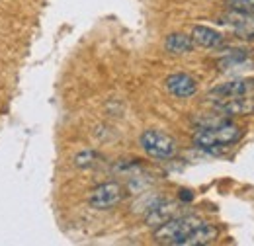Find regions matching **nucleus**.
<instances>
[{
    "label": "nucleus",
    "instance_id": "f257e3e1",
    "mask_svg": "<svg viewBox=\"0 0 254 246\" xmlns=\"http://www.w3.org/2000/svg\"><path fill=\"white\" fill-rule=\"evenodd\" d=\"M243 139V129L233 122H217L213 125H203L193 135V145L201 151L217 153L221 149L233 147Z\"/></svg>",
    "mask_w": 254,
    "mask_h": 246
},
{
    "label": "nucleus",
    "instance_id": "f03ea898",
    "mask_svg": "<svg viewBox=\"0 0 254 246\" xmlns=\"http://www.w3.org/2000/svg\"><path fill=\"white\" fill-rule=\"evenodd\" d=\"M201 223H205V221L195 215L172 217L170 221H166L164 225H160V227L155 229V241L159 245L180 246V243L190 235L195 227H199Z\"/></svg>",
    "mask_w": 254,
    "mask_h": 246
},
{
    "label": "nucleus",
    "instance_id": "7ed1b4c3",
    "mask_svg": "<svg viewBox=\"0 0 254 246\" xmlns=\"http://www.w3.org/2000/svg\"><path fill=\"white\" fill-rule=\"evenodd\" d=\"M141 149L155 160H170L178 153V143L168 133H162L159 129H147L139 137Z\"/></svg>",
    "mask_w": 254,
    "mask_h": 246
},
{
    "label": "nucleus",
    "instance_id": "20e7f679",
    "mask_svg": "<svg viewBox=\"0 0 254 246\" xmlns=\"http://www.w3.org/2000/svg\"><path fill=\"white\" fill-rule=\"evenodd\" d=\"M126 197V187L118 182H106V184L96 185L92 189V193L88 195V203L90 207L100 209V211H106V209H112L116 205H120Z\"/></svg>",
    "mask_w": 254,
    "mask_h": 246
},
{
    "label": "nucleus",
    "instance_id": "39448f33",
    "mask_svg": "<svg viewBox=\"0 0 254 246\" xmlns=\"http://www.w3.org/2000/svg\"><path fill=\"white\" fill-rule=\"evenodd\" d=\"M219 24L235 31L243 39H254V14L241 12V10H229L219 18Z\"/></svg>",
    "mask_w": 254,
    "mask_h": 246
},
{
    "label": "nucleus",
    "instance_id": "423d86ee",
    "mask_svg": "<svg viewBox=\"0 0 254 246\" xmlns=\"http://www.w3.org/2000/svg\"><path fill=\"white\" fill-rule=\"evenodd\" d=\"M254 92V78H235L229 82H223L215 86L209 98L213 100H227V98H241V96H251Z\"/></svg>",
    "mask_w": 254,
    "mask_h": 246
},
{
    "label": "nucleus",
    "instance_id": "0eeeda50",
    "mask_svg": "<svg viewBox=\"0 0 254 246\" xmlns=\"http://www.w3.org/2000/svg\"><path fill=\"white\" fill-rule=\"evenodd\" d=\"M166 90L176 98H191L197 92V80L188 72H174L166 78Z\"/></svg>",
    "mask_w": 254,
    "mask_h": 246
},
{
    "label": "nucleus",
    "instance_id": "6e6552de",
    "mask_svg": "<svg viewBox=\"0 0 254 246\" xmlns=\"http://www.w3.org/2000/svg\"><path fill=\"white\" fill-rule=\"evenodd\" d=\"M215 112H219L223 116H249V114H254V98L241 96V98L217 100Z\"/></svg>",
    "mask_w": 254,
    "mask_h": 246
},
{
    "label": "nucleus",
    "instance_id": "1a4fd4ad",
    "mask_svg": "<svg viewBox=\"0 0 254 246\" xmlns=\"http://www.w3.org/2000/svg\"><path fill=\"white\" fill-rule=\"evenodd\" d=\"M180 215V205L174 201H159L147 215V225L149 227H160L166 221H170L172 217Z\"/></svg>",
    "mask_w": 254,
    "mask_h": 246
},
{
    "label": "nucleus",
    "instance_id": "9d476101",
    "mask_svg": "<svg viewBox=\"0 0 254 246\" xmlns=\"http://www.w3.org/2000/svg\"><path fill=\"white\" fill-rule=\"evenodd\" d=\"M219 237V231L217 227L209 225V223H201L199 227H195L190 235L180 243V246H203V245H211L215 239Z\"/></svg>",
    "mask_w": 254,
    "mask_h": 246
},
{
    "label": "nucleus",
    "instance_id": "9b49d317",
    "mask_svg": "<svg viewBox=\"0 0 254 246\" xmlns=\"http://www.w3.org/2000/svg\"><path fill=\"white\" fill-rule=\"evenodd\" d=\"M191 39L195 45H201L205 49H217L223 45V35L217 30L209 28V26H195L191 30Z\"/></svg>",
    "mask_w": 254,
    "mask_h": 246
},
{
    "label": "nucleus",
    "instance_id": "f8f14e48",
    "mask_svg": "<svg viewBox=\"0 0 254 246\" xmlns=\"http://www.w3.org/2000/svg\"><path fill=\"white\" fill-rule=\"evenodd\" d=\"M193 39L191 35L186 33H170L166 39H164V49L170 53V55H188L193 51Z\"/></svg>",
    "mask_w": 254,
    "mask_h": 246
},
{
    "label": "nucleus",
    "instance_id": "ddd939ff",
    "mask_svg": "<svg viewBox=\"0 0 254 246\" xmlns=\"http://www.w3.org/2000/svg\"><path fill=\"white\" fill-rule=\"evenodd\" d=\"M100 162V154L94 151H82L74 156V164L78 168H92Z\"/></svg>",
    "mask_w": 254,
    "mask_h": 246
},
{
    "label": "nucleus",
    "instance_id": "4468645a",
    "mask_svg": "<svg viewBox=\"0 0 254 246\" xmlns=\"http://www.w3.org/2000/svg\"><path fill=\"white\" fill-rule=\"evenodd\" d=\"M227 6L231 10H241V12L254 14V0H227Z\"/></svg>",
    "mask_w": 254,
    "mask_h": 246
},
{
    "label": "nucleus",
    "instance_id": "2eb2a0df",
    "mask_svg": "<svg viewBox=\"0 0 254 246\" xmlns=\"http://www.w3.org/2000/svg\"><path fill=\"white\" fill-rule=\"evenodd\" d=\"M180 199L182 201H191L193 199V193H191L190 189H180Z\"/></svg>",
    "mask_w": 254,
    "mask_h": 246
}]
</instances>
